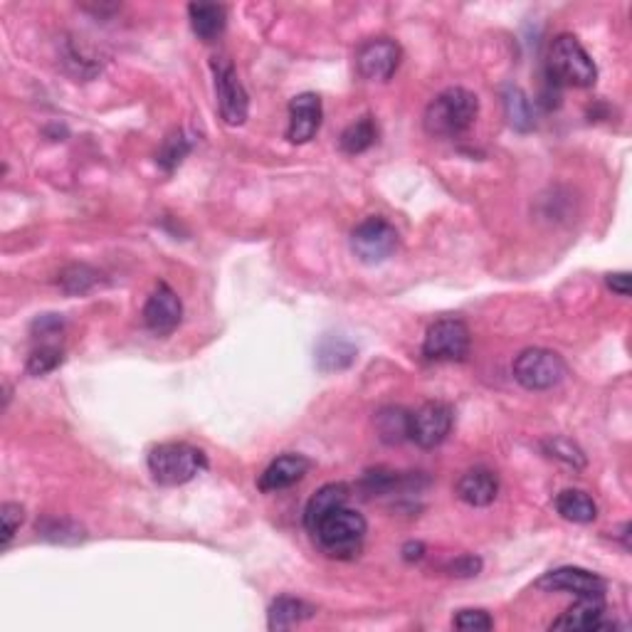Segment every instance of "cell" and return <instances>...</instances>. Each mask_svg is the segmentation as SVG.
<instances>
[{
  "label": "cell",
  "mask_w": 632,
  "mask_h": 632,
  "mask_svg": "<svg viewBox=\"0 0 632 632\" xmlns=\"http://www.w3.org/2000/svg\"><path fill=\"white\" fill-rule=\"evenodd\" d=\"M479 99L477 94L465 87H450L440 92L433 102L428 104L423 117V126L430 136L437 139H452V136L465 134L477 121Z\"/></svg>",
  "instance_id": "cell-1"
},
{
  "label": "cell",
  "mask_w": 632,
  "mask_h": 632,
  "mask_svg": "<svg viewBox=\"0 0 632 632\" xmlns=\"http://www.w3.org/2000/svg\"><path fill=\"white\" fill-rule=\"evenodd\" d=\"M151 477L161 487H181L196 479L200 472L208 470V457L203 450L188 442H163L151 447L146 457Z\"/></svg>",
  "instance_id": "cell-2"
},
{
  "label": "cell",
  "mask_w": 632,
  "mask_h": 632,
  "mask_svg": "<svg viewBox=\"0 0 632 632\" xmlns=\"http://www.w3.org/2000/svg\"><path fill=\"white\" fill-rule=\"evenodd\" d=\"M549 79L558 87L566 84V87L586 89L595 84L598 67L576 35L563 33L553 38L549 50Z\"/></svg>",
  "instance_id": "cell-3"
},
{
  "label": "cell",
  "mask_w": 632,
  "mask_h": 632,
  "mask_svg": "<svg viewBox=\"0 0 632 632\" xmlns=\"http://www.w3.org/2000/svg\"><path fill=\"white\" fill-rule=\"evenodd\" d=\"M368 534V524L361 514L354 509H336L334 514L326 516L319 526L314 529V539L319 549L329 558H339V561H349L361 553L363 539Z\"/></svg>",
  "instance_id": "cell-4"
},
{
  "label": "cell",
  "mask_w": 632,
  "mask_h": 632,
  "mask_svg": "<svg viewBox=\"0 0 632 632\" xmlns=\"http://www.w3.org/2000/svg\"><path fill=\"white\" fill-rule=\"evenodd\" d=\"M566 378V363L556 351L526 349L514 361V381L526 391H551Z\"/></svg>",
  "instance_id": "cell-5"
},
{
  "label": "cell",
  "mask_w": 632,
  "mask_h": 632,
  "mask_svg": "<svg viewBox=\"0 0 632 632\" xmlns=\"http://www.w3.org/2000/svg\"><path fill=\"white\" fill-rule=\"evenodd\" d=\"M210 70H213L215 79L220 119L228 126H242L247 121V114H250V97H247L245 87H242L240 77H237L235 65L225 60V57H213Z\"/></svg>",
  "instance_id": "cell-6"
},
{
  "label": "cell",
  "mask_w": 632,
  "mask_h": 632,
  "mask_svg": "<svg viewBox=\"0 0 632 632\" xmlns=\"http://www.w3.org/2000/svg\"><path fill=\"white\" fill-rule=\"evenodd\" d=\"M398 230L386 218H366L351 233V250L363 265H381L398 250Z\"/></svg>",
  "instance_id": "cell-7"
},
{
  "label": "cell",
  "mask_w": 632,
  "mask_h": 632,
  "mask_svg": "<svg viewBox=\"0 0 632 632\" xmlns=\"http://www.w3.org/2000/svg\"><path fill=\"white\" fill-rule=\"evenodd\" d=\"M472 336L462 319H440L428 329L423 356L428 361H465L470 356Z\"/></svg>",
  "instance_id": "cell-8"
},
{
  "label": "cell",
  "mask_w": 632,
  "mask_h": 632,
  "mask_svg": "<svg viewBox=\"0 0 632 632\" xmlns=\"http://www.w3.org/2000/svg\"><path fill=\"white\" fill-rule=\"evenodd\" d=\"M455 425V410L442 400H430L410 413V440L423 450H435L450 435Z\"/></svg>",
  "instance_id": "cell-9"
},
{
  "label": "cell",
  "mask_w": 632,
  "mask_h": 632,
  "mask_svg": "<svg viewBox=\"0 0 632 632\" xmlns=\"http://www.w3.org/2000/svg\"><path fill=\"white\" fill-rule=\"evenodd\" d=\"M403 60V50L391 38L366 40L356 52L358 75L368 82H388Z\"/></svg>",
  "instance_id": "cell-10"
},
{
  "label": "cell",
  "mask_w": 632,
  "mask_h": 632,
  "mask_svg": "<svg viewBox=\"0 0 632 632\" xmlns=\"http://www.w3.org/2000/svg\"><path fill=\"white\" fill-rule=\"evenodd\" d=\"M183 319L181 297L168 287L166 282H158L151 297L144 304V324L151 334L168 336L178 329Z\"/></svg>",
  "instance_id": "cell-11"
},
{
  "label": "cell",
  "mask_w": 632,
  "mask_h": 632,
  "mask_svg": "<svg viewBox=\"0 0 632 632\" xmlns=\"http://www.w3.org/2000/svg\"><path fill=\"white\" fill-rule=\"evenodd\" d=\"M536 586L544 591H566L578 598H605V588H608L598 573L578 566H561L549 571Z\"/></svg>",
  "instance_id": "cell-12"
},
{
  "label": "cell",
  "mask_w": 632,
  "mask_h": 632,
  "mask_svg": "<svg viewBox=\"0 0 632 632\" xmlns=\"http://www.w3.org/2000/svg\"><path fill=\"white\" fill-rule=\"evenodd\" d=\"M321 117H324V109H321L319 94L304 92L289 102V126H287V139L289 144H309L314 139L316 131L321 126Z\"/></svg>",
  "instance_id": "cell-13"
},
{
  "label": "cell",
  "mask_w": 632,
  "mask_h": 632,
  "mask_svg": "<svg viewBox=\"0 0 632 632\" xmlns=\"http://www.w3.org/2000/svg\"><path fill=\"white\" fill-rule=\"evenodd\" d=\"M309 470H312V460L309 457L297 455V452H287V455H279L277 460L270 462V467L257 479V487L265 494L282 492V489H289L297 482H302Z\"/></svg>",
  "instance_id": "cell-14"
},
{
  "label": "cell",
  "mask_w": 632,
  "mask_h": 632,
  "mask_svg": "<svg viewBox=\"0 0 632 632\" xmlns=\"http://www.w3.org/2000/svg\"><path fill=\"white\" fill-rule=\"evenodd\" d=\"M455 494L470 507H489L499 494V479L497 474L487 467H474L467 470L457 482Z\"/></svg>",
  "instance_id": "cell-15"
},
{
  "label": "cell",
  "mask_w": 632,
  "mask_h": 632,
  "mask_svg": "<svg viewBox=\"0 0 632 632\" xmlns=\"http://www.w3.org/2000/svg\"><path fill=\"white\" fill-rule=\"evenodd\" d=\"M351 497L349 484L344 482H331L324 484L321 489H316V494H312V499L307 502V509H304V526H307L309 534H314L316 526L326 519L329 514H334L336 509L346 507Z\"/></svg>",
  "instance_id": "cell-16"
},
{
  "label": "cell",
  "mask_w": 632,
  "mask_h": 632,
  "mask_svg": "<svg viewBox=\"0 0 632 632\" xmlns=\"http://www.w3.org/2000/svg\"><path fill=\"white\" fill-rule=\"evenodd\" d=\"M603 598H578L576 605L551 623V630H600L605 628Z\"/></svg>",
  "instance_id": "cell-17"
},
{
  "label": "cell",
  "mask_w": 632,
  "mask_h": 632,
  "mask_svg": "<svg viewBox=\"0 0 632 632\" xmlns=\"http://www.w3.org/2000/svg\"><path fill=\"white\" fill-rule=\"evenodd\" d=\"M188 20L198 40L213 42L228 28V10L218 3H191L188 5Z\"/></svg>",
  "instance_id": "cell-18"
},
{
  "label": "cell",
  "mask_w": 632,
  "mask_h": 632,
  "mask_svg": "<svg viewBox=\"0 0 632 632\" xmlns=\"http://www.w3.org/2000/svg\"><path fill=\"white\" fill-rule=\"evenodd\" d=\"M502 104H504V117H507L509 126L519 134H529V131L536 129V114H534V104H531L529 94L521 87H509L502 89Z\"/></svg>",
  "instance_id": "cell-19"
},
{
  "label": "cell",
  "mask_w": 632,
  "mask_h": 632,
  "mask_svg": "<svg viewBox=\"0 0 632 632\" xmlns=\"http://www.w3.org/2000/svg\"><path fill=\"white\" fill-rule=\"evenodd\" d=\"M373 425H376L378 440L383 445H403L405 440H410V413L400 405H386L376 413L373 418Z\"/></svg>",
  "instance_id": "cell-20"
},
{
  "label": "cell",
  "mask_w": 632,
  "mask_h": 632,
  "mask_svg": "<svg viewBox=\"0 0 632 632\" xmlns=\"http://www.w3.org/2000/svg\"><path fill=\"white\" fill-rule=\"evenodd\" d=\"M314 615V608L309 603H304L302 598H294V595H279L275 603L267 610V628L270 630H289L294 625L304 623Z\"/></svg>",
  "instance_id": "cell-21"
},
{
  "label": "cell",
  "mask_w": 632,
  "mask_h": 632,
  "mask_svg": "<svg viewBox=\"0 0 632 632\" xmlns=\"http://www.w3.org/2000/svg\"><path fill=\"white\" fill-rule=\"evenodd\" d=\"M356 361V346L351 341L341 339V336H326L319 346H316V368L321 373L346 371L351 363Z\"/></svg>",
  "instance_id": "cell-22"
},
{
  "label": "cell",
  "mask_w": 632,
  "mask_h": 632,
  "mask_svg": "<svg viewBox=\"0 0 632 632\" xmlns=\"http://www.w3.org/2000/svg\"><path fill=\"white\" fill-rule=\"evenodd\" d=\"M553 504H556V512L573 524H591L598 519V504L593 502L591 494L581 489H563Z\"/></svg>",
  "instance_id": "cell-23"
},
{
  "label": "cell",
  "mask_w": 632,
  "mask_h": 632,
  "mask_svg": "<svg viewBox=\"0 0 632 632\" xmlns=\"http://www.w3.org/2000/svg\"><path fill=\"white\" fill-rule=\"evenodd\" d=\"M376 139H378L376 121H373V117H361V119H356L354 124L346 126L344 134H341V139H339V146L344 154L358 156V154H363V151L371 149V146L376 144Z\"/></svg>",
  "instance_id": "cell-24"
},
{
  "label": "cell",
  "mask_w": 632,
  "mask_h": 632,
  "mask_svg": "<svg viewBox=\"0 0 632 632\" xmlns=\"http://www.w3.org/2000/svg\"><path fill=\"white\" fill-rule=\"evenodd\" d=\"M99 277L102 275H99L94 267L84 265V262H77V265L65 267V270L60 272V277H57V284H60L62 292L70 294V297H82V294L92 292V289L97 287Z\"/></svg>",
  "instance_id": "cell-25"
},
{
  "label": "cell",
  "mask_w": 632,
  "mask_h": 632,
  "mask_svg": "<svg viewBox=\"0 0 632 632\" xmlns=\"http://www.w3.org/2000/svg\"><path fill=\"white\" fill-rule=\"evenodd\" d=\"M191 151H193L191 136H186V131H173V134H168L166 139H163L161 149H158V154H156V163L166 173H173L183 161H186V156L191 154Z\"/></svg>",
  "instance_id": "cell-26"
},
{
  "label": "cell",
  "mask_w": 632,
  "mask_h": 632,
  "mask_svg": "<svg viewBox=\"0 0 632 632\" xmlns=\"http://www.w3.org/2000/svg\"><path fill=\"white\" fill-rule=\"evenodd\" d=\"M38 534L42 536V539L52 541V544H82V541L87 539L84 529L79 524H75V521L52 519V516L38 521Z\"/></svg>",
  "instance_id": "cell-27"
},
{
  "label": "cell",
  "mask_w": 632,
  "mask_h": 632,
  "mask_svg": "<svg viewBox=\"0 0 632 632\" xmlns=\"http://www.w3.org/2000/svg\"><path fill=\"white\" fill-rule=\"evenodd\" d=\"M544 450L549 457H556L563 465L573 467V470H583L586 467V455H583L581 447L576 442H571L568 437H549L544 440Z\"/></svg>",
  "instance_id": "cell-28"
},
{
  "label": "cell",
  "mask_w": 632,
  "mask_h": 632,
  "mask_svg": "<svg viewBox=\"0 0 632 632\" xmlns=\"http://www.w3.org/2000/svg\"><path fill=\"white\" fill-rule=\"evenodd\" d=\"M62 361H65V354H62L60 346L45 344L30 354L28 363H25V371H28L30 376L40 378V376H47V373L55 371L57 366H62Z\"/></svg>",
  "instance_id": "cell-29"
},
{
  "label": "cell",
  "mask_w": 632,
  "mask_h": 632,
  "mask_svg": "<svg viewBox=\"0 0 632 632\" xmlns=\"http://www.w3.org/2000/svg\"><path fill=\"white\" fill-rule=\"evenodd\" d=\"M400 482V474L383 470V467H376V470H368L363 474L361 487L363 492L371 494V497H383V494H391Z\"/></svg>",
  "instance_id": "cell-30"
},
{
  "label": "cell",
  "mask_w": 632,
  "mask_h": 632,
  "mask_svg": "<svg viewBox=\"0 0 632 632\" xmlns=\"http://www.w3.org/2000/svg\"><path fill=\"white\" fill-rule=\"evenodd\" d=\"M452 625L462 632H487L494 628V620L487 610L470 608V610H460V613L455 615V620H452Z\"/></svg>",
  "instance_id": "cell-31"
},
{
  "label": "cell",
  "mask_w": 632,
  "mask_h": 632,
  "mask_svg": "<svg viewBox=\"0 0 632 632\" xmlns=\"http://www.w3.org/2000/svg\"><path fill=\"white\" fill-rule=\"evenodd\" d=\"M23 519H25V509L20 507V504L5 502L3 507H0V524H3V549H8L10 541L15 539V534H18Z\"/></svg>",
  "instance_id": "cell-32"
},
{
  "label": "cell",
  "mask_w": 632,
  "mask_h": 632,
  "mask_svg": "<svg viewBox=\"0 0 632 632\" xmlns=\"http://www.w3.org/2000/svg\"><path fill=\"white\" fill-rule=\"evenodd\" d=\"M447 571L457 578H472L482 571V561H479L477 556H470V553H467V556H460L457 561H452L450 566H447Z\"/></svg>",
  "instance_id": "cell-33"
},
{
  "label": "cell",
  "mask_w": 632,
  "mask_h": 632,
  "mask_svg": "<svg viewBox=\"0 0 632 632\" xmlns=\"http://www.w3.org/2000/svg\"><path fill=\"white\" fill-rule=\"evenodd\" d=\"M62 326H65L62 316L45 314V316H40V319H35L33 331H40L42 336H47V334H57V331H62Z\"/></svg>",
  "instance_id": "cell-34"
},
{
  "label": "cell",
  "mask_w": 632,
  "mask_h": 632,
  "mask_svg": "<svg viewBox=\"0 0 632 632\" xmlns=\"http://www.w3.org/2000/svg\"><path fill=\"white\" fill-rule=\"evenodd\" d=\"M605 282H608V287L613 289L615 294H620V297H628L630 294V275L628 272H613V275L605 277Z\"/></svg>",
  "instance_id": "cell-35"
},
{
  "label": "cell",
  "mask_w": 632,
  "mask_h": 632,
  "mask_svg": "<svg viewBox=\"0 0 632 632\" xmlns=\"http://www.w3.org/2000/svg\"><path fill=\"white\" fill-rule=\"evenodd\" d=\"M425 556V546L420 541H410L403 546V558L405 561H420Z\"/></svg>",
  "instance_id": "cell-36"
}]
</instances>
